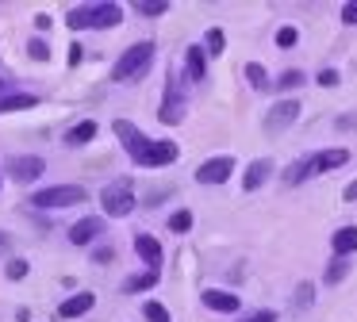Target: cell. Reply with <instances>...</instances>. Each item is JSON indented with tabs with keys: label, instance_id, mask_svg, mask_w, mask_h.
<instances>
[{
	"label": "cell",
	"instance_id": "74e56055",
	"mask_svg": "<svg viewBox=\"0 0 357 322\" xmlns=\"http://www.w3.org/2000/svg\"><path fill=\"white\" fill-rule=\"evenodd\" d=\"M342 199H346V204H357V176L346 184V192H342Z\"/></svg>",
	"mask_w": 357,
	"mask_h": 322
},
{
	"label": "cell",
	"instance_id": "ba28073f",
	"mask_svg": "<svg viewBox=\"0 0 357 322\" xmlns=\"http://www.w3.org/2000/svg\"><path fill=\"white\" fill-rule=\"evenodd\" d=\"M300 112H303L300 100H277V104L265 112V130H269V135H277V130H288L296 119H300Z\"/></svg>",
	"mask_w": 357,
	"mask_h": 322
},
{
	"label": "cell",
	"instance_id": "603a6c76",
	"mask_svg": "<svg viewBox=\"0 0 357 322\" xmlns=\"http://www.w3.org/2000/svg\"><path fill=\"white\" fill-rule=\"evenodd\" d=\"M346 276H349V257H331V265H326V273H323V284L338 288Z\"/></svg>",
	"mask_w": 357,
	"mask_h": 322
},
{
	"label": "cell",
	"instance_id": "b9f144b4",
	"mask_svg": "<svg viewBox=\"0 0 357 322\" xmlns=\"http://www.w3.org/2000/svg\"><path fill=\"white\" fill-rule=\"evenodd\" d=\"M12 250V234H4V230H0V253H8Z\"/></svg>",
	"mask_w": 357,
	"mask_h": 322
},
{
	"label": "cell",
	"instance_id": "f546056e",
	"mask_svg": "<svg viewBox=\"0 0 357 322\" xmlns=\"http://www.w3.org/2000/svg\"><path fill=\"white\" fill-rule=\"evenodd\" d=\"M27 273H31V265H27L24 257H12V261H8V268H4V276H8V280H24Z\"/></svg>",
	"mask_w": 357,
	"mask_h": 322
},
{
	"label": "cell",
	"instance_id": "2e32d148",
	"mask_svg": "<svg viewBox=\"0 0 357 322\" xmlns=\"http://www.w3.org/2000/svg\"><path fill=\"white\" fill-rule=\"evenodd\" d=\"M307 176H315V153H307V158H296L292 165L284 169V184H288V188H296V184H303Z\"/></svg>",
	"mask_w": 357,
	"mask_h": 322
},
{
	"label": "cell",
	"instance_id": "7a4b0ae2",
	"mask_svg": "<svg viewBox=\"0 0 357 322\" xmlns=\"http://www.w3.org/2000/svg\"><path fill=\"white\" fill-rule=\"evenodd\" d=\"M154 54H158V46L150 43H135V46H127L123 54L116 58V66H112V81H119V84H131V81H139L142 73L150 69V61H154Z\"/></svg>",
	"mask_w": 357,
	"mask_h": 322
},
{
	"label": "cell",
	"instance_id": "d590c367",
	"mask_svg": "<svg viewBox=\"0 0 357 322\" xmlns=\"http://www.w3.org/2000/svg\"><path fill=\"white\" fill-rule=\"evenodd\" d=\"M338 130H354L357 127V112H349V115H338V123H334Z\"/></svg>",
	"mask_w": 357,
	"mask_h": 322
},
{
	"label": "cell",
	"instance_id": "4fadbf2b",
	"mask_svg": "<svg viewBox=\"0 0 357 322\" xmlns=\"http://www.w3.org/2000/svg\"><path fill=\"white\" fill-rule=\"evenodd\" d=\"M273 176V161L269 158H257L246 165V173H242V192H257L265 181Z\"/></svg>",
	"mask_w": 357,
	"mask_h": 322
},
{
	"label": "cell",
	"instance_id": "7c38bea8",
	"mask_svg": "<svg viewBox=\"0 0 357 322\" xmlns=\"http://www.w3.org/2000/svg\"><path fill=\"white\" fill-rule=\"evenodd\" d=\"M181 158V146L173 142V138H158L154 146H150L146 153V169H162V165H173V161Z\"/></svg>",
	"mask_w": 357,
	"mask_h": 322
},
{
	"label": "cell",
	"instance_id": "1f68e13d",
	"mask_svg": "<svg viewBox=\"0 0 357 322\" xmlns=\"http://www.w3.org/2000/svg\"><path fill=\"white\" fill-rule=\"evenodd\" d=\"M27 54H31L35 61H47V58H50V46H47V38H31V43H27Z\"/></svg>",
	"mask_w": 357,
	"mask_h": 322
},
{
	"label": "cell",
	"instance_id": "f35d334b",
	"mask_svg": "<svg viewBox=\"0 0 357 322\" xmlns=\"http://www.w3.org/2000/svg\"><path fill=\"white\" fill-rule=\"evenodd\" d=\"M93 261H96V265H108V261H112V250H108V245H100V250L93 253Z\"/></svg>",
	"mask_w": 357,
	"mask_h": 322
},
{
	"label": "cell",
	"instance_id": "ab89813d",
	"mask_svg": "<svg viewBox=\"0 0 357 322\" xmlns=\"http://www.w3.org/2000/svg\"><path fill=\"white\" fill-rule=\"evenodd\" d=\"M50 23H54V20H50V15H47V12H39V15H35V27H39V31H47V27H50Z\"/></svg>",
	"mask_w": 357,
	"mask_h": 322
},
{
	"label": "cell",
	"instance_id": "9a60e30c",
	"mask_svg": "<svg viewBox=\"0 0 357 322\" xmlns=\"http://www.w3.org/2000/svg\"><path fill=\"white\" fill-rule=\"evenodd\" d=\"M204 303H208V311H219V314H234L242 307L238 296H231V291H219V288H208L204 291Z\"/></svg>",
	"mask_w": 357,
	"mask_h": 322
},
{
	"label": "cell",
	"instance_id": "7402d4cb",
	"mask_svg": "<svg viewBox=\"0 0 357 322\" xmlns=\"http://www.w3.org/2000/svg\"><path fill=\"white\" fill-rule=\"evenodd\" d=\"M158 276H162V273H139V276H127V280H123V291H127V296L150 291V288H158Z\"/></svg>",
	"mask_w": 357,
	"mask_h": 322
},
{
	"label": "cell",
	"instance_id": "60d3db41",
	"mask_svg": "<svg viewBox=\"0 0 357 322\" xmlns=\"http://www.w3.org/2000/svg\"><path fill=\"white\" fill-rule=\"evenodd\" d=\"M77 61H81V43H73L70 46V66H77Z\"/></svg>",
	"mask_w": 357,
	"mask_h": 322
},
{
	"label": "cell",
	"instance_id": "277c9868",
	"mask_svg": "<svg viewBox=\"0 0 357 322\" xmlns=\"http://www.w3.org/2000/svg\"><path fill=\"white\" fill-rule=\"evenodd\" d=\"M100 207L112 219H127V215L135 211V181L131 176H116V181L100 192Z\"/></svg>",
	"mask_w": 357,
	"mask_h": 322
},
{
	"label": "cell",
	"instance_id": "e0dca14e",
	"mask_svg": "<svg viewBox=\"0 0 357 322\" xmlns=\"http://www.w3.org/2000/svg\"><path fill=\"white\" fill-rule=\"evenodd\" d=\"M349 161V150L346 146H334V150H319L315 153V173H334Z\"/></svg>",
	"mask_w": 357,
	"mask_h": 322
},
{
	"label": "cell",
	"instance_id": "3957f363",
	"mask_svg": "<svg viewBox=\"0 0 357 322\" xmlns=\"http://www.w3.org/2000/svg\"><path fill=\"white\" fill-rule=\"evenodd\" d=\"M85 199H89V192L81 188V184H50V188H43V192H31L27 204L39 207V211H58V207H77V204H85Z\"/></svg>",
	"mask_w": 357,
	"mask_h": 322
},
{
	"label": "cell",
	"instance_id": "4316f807",
	"mask_svg": "<svg viewBox=\"0 0 357 322\" xmlns=\"http://www.w3.org/2000/svg\"><path fill=\"white\" fill-rule=\"evenodd\" d=\"M131 8L139 15H150V20H154V15H165L173 4H169V0H139V4H131Z\"/></svg>",
	"mask_w": 357,
	"mask_h": 322
},
{
	"label": "cell",
	"instance_id": "5b68a950",
	"mask_svg": "<svg viewBox=\"0 0 357 322\" xmlns=\"http://www.w3.org/2000/svg\"><path fill=\"white\" fill-rule=\"evenodd\" d=\"M112 130H116V138L123 142L127 158H131L135 165H146V153H150V146H154V138H146L131 119H116V123H112Z\"/></svg>",
	"mask_w": 357,
	"mask_h": 322
},
{
	"label": "cell",
	"instance_id": "4dcf8cb0",
	"mask_svg": "<svg viewBox=\"0 0 357 322\" xmlns=\"http://www.w3.org/2000/svg\"><path fill=\"white\" fill-rule=\"evenodd\" d=\"M296 43H300V31H296V27H280L277 31V46H280V50H292Z\"/></svg>",
	"mask_w": 357,
	"mask_h": 322
},
{
	"label": "cell",
	"instance_id": "d6986e66",
	"mask_svg": "<svg viewBox=\"0 0 357 322\" xmlns=\"http://www.w3.org/2000/svg\"><path fill=\"white\" fill-rule=\"evenodd\" d=\"M185 73L192 81H204V73H208V50L204 46H188L185 50Z\"/></svg>",
	"mask_w": 357,
	"mask_h": 322
},
{
	"label": "cell",
	"instance_id": "83f0119b",
	"mask_svg": "<svg viewBox=\"0 0 357 322\" xmlns=\"http://www.w3.org/2000/svg\"><path fill=\"white\" fill-rule=\"evenodd\" d=\"M169 230H173V234H188V230H192V211H188V207L173 211L169 215Z\"/></svg>",
	"mask_w": 357,
	"mask_h": 322
},
{
	"label": "cell",
	"instance_id": "8fae6325",
	"mask_svg": "<svg viewBox=\"0 0 357 322\" xmlns=\"http://www.w3.org/2000/svg\"><path fill=\"white\" fill-rule=\"evenodd\" d=\"M93 307H96L93 291H73L70 299H62V303H58V314H62L66 322H73V319H81V314H89Z\"/></svg>",
	"mask_w": 357,
	"mask_h": 322
},
{
	"label": "cell",
	"instance_id": "ac0fdd59",
	"mask_svg": "<svg viewBox=\"0 0 357 322\" xmlns=\"http://www.w3.org/2000/svg\"><path fill=\"white\" fill-rule=\"evenodd\" d=\"M331 250H334V257H349V253H357V227H338L334 230Z\"/></svg>",
	"mask_w": 357,
	"mask_h": 322
},
{
	"label": "cell",
	"instance_id": "d6a6232c",
	"mask_svg": "<svg viewBox=\"0 0 357 322\" xmlns=\"http://www.w3.org/2000/svg\"><path fill=\"white\" fill-rule=\"evenodd\" d=\"M315 303V288H311V284H300V288H296V307H311Z\"/></svg>",
	"mask_w": 357,
	"mask_h": 322
},
{
	"label": "cell",
	"instance_id": "d4e9b609",
	"mask_svg": "<svg viewBox=\"0 0 357 322\" xmlns=\"http://www.w3.org/2000/svg\"><path fill=\"white\" fill-rule=\"evenodd\" d=\"M242 73H246V81L254 84L257 92H265V89H269V73H265V66H261V61H246V66H242Z\"/></svg>",
	"mask_w": 357,
	"mask_h": 322
},
{
	"label": "cell",
	"instance_id": "5bb4252c",
	"mask_svg": "<svg viewBox=\"0 0 357 322\" xmlns=\"http://www.w3.org/2000/svg\"><path fill=\"white\" fill-rule=\"evenodd\" d=\"M100 230H104V219H100V215H85V219H77V222L70 227V242H73V245H89L96 234H100Z\"/></svg>",
	"mask_w": 357,
	"mask_h": 322
},
{
	"label": "cell",
	"instance_id": "52a82bcc",
	"mask_svg": "<svg viewBox=\"0 0 357 322\" xmlns=\"http://www.w3.org/2000/svg\"><path fill=\"white\" fill-rule=\"evenodd\" d=\"M234 165L238 161L231 153H219V158H208L200 169H196V184H227L234 176Z\"/></svg>",
	"mask_w": 357,
	"mask_h": 322
},
{
	"label": "cell",
	"instance_id": "f1b7e54d",
	"mask_svg": "<svg viewBox=\"0 0 357 322\" xmlns=\"http://www.w3.org/2000/svg\"><path fill=\"white\" fill-rule=\"evenodd\" d=\"M142 314H146V322H173L169 311H165V303H158V299H150V303L142 307Z\"/></svg>",
	"mask_w": 357,
	"mask_h": 322
},
{
	"label": "cell",
	"instance_id": "44dd1931",
	"mask_svg": "<svg viewBox=\"0 0 357 322\" xmlns=\"http://www.w3.org/2000/svg\"><path fill=\"white\" fill-rule=\"evenodd\" d=\"M93 138H96V123L85 119V123H73V127L66 130L62 142H66V146H85V142H93Z\"/></svg>",
	"mask_w": 357,
	"mask_h": 322
},
{
	"label": "cell",
	"instance_id": "8d00e7d4",
	"mask_svg": "<svg viewBox=\"0 0 357 322\" xmlns=\"http://www.w3.org/2000/svg\"><path fill=\"white\" fill-rule=\"evenodd\" d=\"M242 322H277V311H257V314H250V319H242Z\"/></svg>",
	"mask_w": 357,
	"mask_h": 322
},
{
	"label": "cell",
	"instance_id": "cb8c5ba5",
	"mask_svg": "<svg viewBox=\"0 0 357 322\" xmlns=\"http://www.w3.org/2000/svg\"><path fill=\"white\" fill-rule=\"evenodd\" d=\"M303 84H307V73H303V69H284L273 89H277V92H292V89H303Z\"/></svg>",
	"mask_w": 357,
	"mask_h": 322
},
{
	"label": "cell",
	"instance_id": "9c48e42d",
	"mask_svg": "<svg viewBox=\"0 0 357 322\" xmlns=\"http://www.w3.org/2000/svg\"><path fill=\"white\" fill-rule=\"evenodd\" d=\"M181 92H177V77H169L165 81V96H162V107H158V119L165 123V127H177L181 119H185V104H181Z\"/></svg>",
	"mask_w": 357,
	"mask_h": 322
},
{
	"label": "cell",
	"instance_id": "484cf974",
	"mask_svg": "<svg viewBox=\"0 0 357 322\" xmlns=\"http://www.w3.org/2000/svg\"><path fill=\"white\" fill-rule=\"evenodd\" d=\"M223 46H227L223 27H208V35H204V50H208V58H219V54H223Z\"/></svg>",
	"mask_w": 357,
	"mask_h": 322
},
{
	"label": "cell",
	"instance_id": "ffe728a7",
	"mask_svg": "<svg viewBox=\"0 0 357 322\" xmlns=\"http://www.w3.org/2000/svg\"><path fill=\"white\" fill-rule=\"evenodd\" d=\"M39 104V96L35 92H8V96H0V115L8 112H27V107Z\"/></svg>",
	"mask_w": 357,
	"mask_h": 322
},
{
	"label": "cell",
	"instance_id": "836d02e7",
	"mask_svg": "<svg viewBox=\"0 0 357 322\" xmlns=\"http://www.w3.org/2000/svg\"><path fill=\"white\" fill-rule=\"evenodd\" d=\"M342 23H346V27L357 23V0H346V4H342Z\"/></svg>",
	"mask_w": 357,
	"mask_h": 322
},
{
	"label": "cell",
	"instance_id": "e575fe53",
	"mask_svg": "<svg viewBox=\"0 0 357 322\" xmlns=\"http://www.w3.org/2000/svg\"><path fill=\"white\" fill-rule=\"evenodd\" d=\"M315 81H319V84H323V89H334V84H338V81H342V77H338V69H323V73H319V77H315Z\"/></svg>",
	"mask_w": 357,
	"mask_h": 322
},
{
	"label": "cell",
	"instance_id": "30bf717a",
	"mask_svg": "<svg viewBox=\"0 0 357 322\" xmlns=\"http://www.w3.org/2000/svg\"><path fill=\"white\" fill-rule=\"evenodd\" d=\"M135 253L142 257L146 273H162V242L154 234H135Z\"/></svg>",
	"mask_w": 357,
	"mask_h": 322
},
{
	"label": "cell",
	"instance_id": "8992f818",
	"mask_svg": "<svg viewBox=\"0 0 357 322\" xmlns=\"http://www.w3.org/2000/svg\"><path fill=\"white\" fill-rule=\"evenodd\" d=\"M4 173H8L16 184H31V181H39V176L47 173V161H43L39 153H24V158H8V165H4Z\"/></svg>",
	"mask_w": 357,
	"mask_h": 322
},
{
	"label": "cell",
	"instance_id": "6da1fadb",
	"mask_svg": "<svg viewBox=\"0 0 357 322\" xmlns=\"http://www.w3.org/2000/svg\"><path fill=\"white\" fill-rule=\"evenodd\" d=\"M123 23V8L112 4V0H104V4H81V8H70L66 12V27L70 31H108V27H119Z\"/></svg>",
	"mask_w": 357,
	"mask_h": 322
}]
</instances>
